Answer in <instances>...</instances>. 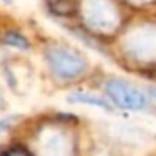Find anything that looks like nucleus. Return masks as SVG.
I'll list each match as a JSON object with an SVG mask.
<instances>
[{
	"mask_svg": "<svg viewBox=\"0 0 156 156\" xmlns=\"http://www.w3.org/2000/svg\"><path fill=\"white\" fill-rule=\"evenodd\" d=\"M41 156H72V139L61 128H47L39 141Z\"/></svg>",
	"mask_w": 156,
	"mask_h": 156,
	"instance_id": "nucleus-3",
	"label": "nucleus"
},
{
	"mask_svg": "<svg viewBox=\"0 0 156 156\" xmlns=\"http://www.w3.org/2000/svg\"><path fill=\"white\" fill-rule=\"evenodd\" d=\"M5 4H12V0H4Z\"/></svg>",
	"mask_w": 156,
	"mask_h": 156,
	"instance_id": "nucleus-8",
	"label": "nucleus"
},
{
	"mask_svg": "<svg viewBox=\"0 0 156 156\" xmlns=\"http://www.w3.org/2000/svg\"><path fill=\"white\" fill-rule=\"evenodd\" d=\"M106 92L118 108L139 111L146 106V96L133 84L121 79H111L106 84Z\"/></svg>",
	"mask_w": 156,
	"mask_h": 156,
	"instance_id": "nucleus-2",
	"label": "nucleus"
},
{
	"mask_svg": "<svg viewBox=\"0 0 156 156\" xmlns=\"http://www.w3.org/2000/svg\"><path fill=\"white\" fill-rule=\"evenodd\" d=\"M69 102H81V104H92V106H99V108L106 109V111H112L111 104L106 102L104 99L98 98L92 94H84V92H77V94H71L69 96Z\"/></svg>",
	"mask_w": 156,
	"mask_h": 156,
	"instance_id": "nucleus-4",
	"label": "nucleus"
},
{
	"mask_svg": "<svg viewBox=\"0 0 156 156\" xmlns=\"http://www.w3.org/2000/svg\"><path fill=\"white\" fill-rule=\"evenodd\" d=\"M4 41H5V44L14 45V47H20V49H27L29 47L27 41H25L20 34H7Z\"/></svg>",
	"mask_w": 156,
	"mask_h": 156,
	"instance_id": "nucleus-5",
	"label": "nucleus"
},
{
	"mask_svg": "<svg viewBox=\"0 0 156 156\" xmlns=\"http://www.w3.org/2000/svg\"><path fill=\"white\" fill-rule=\"evenodd\" d=\"M47 62L54 74L62 79H74L86 69V62L77 52L66 47H54L47 51Z\"/></svg>",
	"mask_w": 156,
	"mask_h": 156,
	"instance_id": "nucleus-1",
	"label": "nucleus"
},
{
	"mask_svg": "<svg viewBox=\"0 0 156 156\" xmlns=\"http://www.w3.org/2000/svg\"><path fill=\"white\" fill-rule=\"evenodd\" d=\"M2 156H34V154L24 146H14V148L7 149Z\"/></svg>",
	"mask_w": 156,
	"mask_h": 156,
	"instance_id": "nucleus-6",
	"label": "nucleus"
},
{
	"mask_svg": "<svg viewBox=\"0 0 156 156\" xmlns=\"http://www.w3.org/2000/svg\"><path fill=\"white\" fill-rule=\"evenodd\" d=\"M14 121H15V118H5V119H2V121H0V133L10 128Z\"/></svg>",
	"mask_w": 156,
	"mask_h": 156,
	"instance_id": "nucleus-7",
	"label": "nucleus"
}]
</instances>
